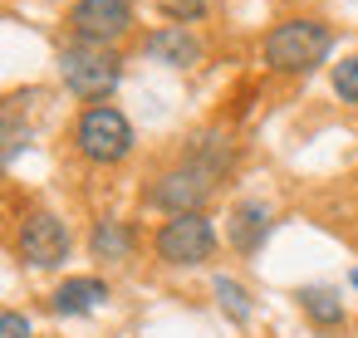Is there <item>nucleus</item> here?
Masks as SVG:
<instances>
[{
  "label": "nucleus",
  "mask_w": 358,
  "mask_h": 338,
  "mask_svg": "<svg viewBox=\"0 0 358 338\" xmlns=\"http://www.w3.org/2000/svg\"><path fill=\"white\" fill-rule=\"evenodd\" d=\"M329 54H334V25L319 15H289L270 25V35L260 40V64L280 79H304L319 64H329Z\"/></svg>",
  "instance_id": "f257e3e1"
},
{
  "label": "nucleus",
  "mask_w": 358,
  "mask_h": 338,
  "mask_svg": "<svg viewBox=\"0 0 358 338\" xmlns=\"http://www.w3.org/2000/svg\"><path fill=\"white\" fill-rule=\"evenodd\" d=\"M69 142L89 167H123L138 147V133L118 103H84L69 128Z\"/></svg>",
  "instance_id": "f03ea898"
},
{
  "label": "nucleus",
  "mask_w": 358,
  "mask_h": 338,
  "mask_svg": "<svg viewBox=\"0 0 358 338\" xmlns=\"http://www.w3.org/2000/svg\"><path fill=\"white\" fill-rule=\"evenodd\" d=\"M55 69H59L64 94L79 103H113V94L123 89V74H128L123 54L103 50V45H64Z\"/></svg>",
  "instance_id": "7ed1b4c3"
},
{
  "label": "nucleus",
  "mask_w": 358,
  "mask_h": 338,
  "mask_svg": "<svg viewBox=\"0 0 358 338\" xmlns=\"http://www.w3.org/2000/svg\"><path fill=\"white\" fill-rule=\"evenodd\" d=\"M216 250H221V230H216L211 211L162 216V226L152 230V255L167 270H201L216 260Z\"/></svg>",
  "instance_id": "20e7f679"
},
{
  "label": "nucleus",
  "mask_w": 358,
  "mask_h": 338,
  "mask_svg": "<svg viewBox=\"0 0 358 338\" xmlns=\"http://www.w3.org/2000/svg\"><path fill=\"white\" fill-rule=\"evenodd\" d=\"M226 177H216L211 167L192 162V157H177L172 167H162L148 186H143V206L157 211V216H182V211H206V201L216 196Z\"/></svg>",
  "instance_id": "39448f33"
},
{
  "label": "nucleus",
  "mask_w": 358,
  "mask_h": 338,
  "mask_svg": "<svg viewBox=\"0 0 358 338\" xmlns=\"http://www.w3.org/2000/svg\"><path fill=\"white\" fill-rule=\"evenodd\" d=\"M138 30V6L133 0H74L64 10V35L69 45H103L118 50Z\"/></svg>",
  "instance_id": "423d86ee"
},
{
  "label": "nucleus",
  "mask_w": 358,
  "mask_h": 338,
  "mask_svg": "<svg viewBox=\"0 0 358 338\" xmlns=\"http://www.w3.org/2000/svg\"><path fill=\"white\" fill-rule=\"evenodd\" d=\"M74 255V235L64 226V216H55L50 206H30L15 226V260L25 270H64V260Z\"/></svg>",
  "instance_id": "0eeeda50"
},
{
  "label": "nucleus",
  "mask_w": 358,
  "mask_h": 338,
  "mask_svg": "<svg viewBox=\"0 0 358 338\" xmlns=\"http://www.w3.org/2000/svg\"><path fill=\"white\" fill-rule=\"evenodd\" d=\"M270 230H275V206H270V201H260V196L236 201V206H231V216H226V245H231L236 255H245V260L265 250Z\"/></svg>",
  "instance_id": "6e6552de"
},
{
  "label": "nucleus",
  "mask_w": 358,
  "mask_h": 338,
  "mask_svg": "<svg viewBox=\"0 0 358 338\" xmlns=\"http://www.w3.org/2000/svg\"><path fill=\"white\" fill-rule=\"evenodd\" d=\"M143 54L162 69H196L206 59V45L192 25H157L143 35Z\"/></svg>",
  "instance_id": "1a4fd4ad"
},
{
  "label": "nucleus",
  "mask_w": 358,
  "mask_h": 338,
  "mask_svg": "<svg viewBox=\"0 0 358 338\" xmlns=\"http://www.w3.org/2000/svg\"><path fill=\"white\" fill-rule=\"evenodd\" d=\"M108 299H113V284L103 274H64L50 289V314H59V318H89Z\"/></svg>",
  "instance_id": "9d476101"
},
{
  "label": "nucleus",
  "mask_w": 358,
  "mask_h": 338,
  "mask_svg": "<svg viewBox=\"0 0 358 338\" xmlns=\"http://www.w3.org/2000/svg\"><path fill=\"white\" fill-rule=\"evenodd\" d=\"M89 255L99 265H128L138 255V226L128 216H99L89 226Z\"/></svg>",
  "instance_id": "9b49d317"
},
{
  "label": "nucleus",
  "mask_w": 358,
  "mask_h": 338,
  "mask_svg": "<svg viewBox=\"0 0 358 338\" xmlns=\"http://www.w3.org/2000/svg\"><path fill=\"white\" fill-rule=\"evenodd\" d=\"M294 304L309 318V328H319V333H334V328L348 323V304H343V294L334 284H299L294 289Z\"/></svg>",
  "instance_id": "f8f14e48"
},
{
  "label": "nucleus",
  "mask_w": 358,
  "mask_h": 338,
  "mask_svg": "<svg viewBox=\"0 0 358 338\" xmlns=\"http://www.w3.org/2000/svg\"><path fill=\"white\" fill-rule=\"evenodd\" d=\"M211 299H216V309H221L236 328H245V323L255 318V299H250V289H245L236 274H216V279H211Z\"/></svg>",
  "instance_id": "ddd939ff"
},
{
  "label": "nucleus",
  "mask_w": 358,
  "mask_h": 338,
  "mask_svg": "<svg viewBox=\"0 0 358 338\" xmlns=\"http://www.w3.org/2000/svg\"><path fill=\"white\" fill-rule=\"evenodd\" d=\"M30 142H35L30 123H25L20 113H10V108H0V172H10V167L30 152Z\"/></svg>",
  "instance_id": "4468645a"
},
{
  "label": "nucleus",
  "mask_w": 358,
  "mask_h": 338,
  "mask_svg": "<svg viewBox=\"0 0 358 338\" xmlns=\"http://www.w3.org/2000/svg\"><path fill=\"white\" fill-rule=\"evenodd\" d=\"M329 89H334V98H338V103L358 108V50H353V54H343L338 64H329Z\"/></svg>",
  "instance_id": "2eb2a0df"
},
{
  "label": "nucleus",
  "mask_w": 358,
  "mask_h": 338,
  "mask_svg": "<svg viewBox=\"0 0 358 338\" xmlns=\"http://www.w3.org/2000/svg\"><path fill=\"white\" fill-rule=\"evenodd\" d=\"M152 10L167 20V25H201L206 20V0H152Z\"/></svg>",
  "instance_id": "dca6fc26"
},
{
  "label": "nucleus",
  "mask_w": 358,
  "mask_h": 338,
  "mask_svg": "<svg viewBox=\"0 0 358 338\" xmlns=\"http://www.w3.org/2000/svg\"><path fill=\"white\" fill-rule=\"evenodd\" d=\"M0 338H35V323L20 309H0Z\"/></svg>",
  "instance_id": "f3484780"
},
{
  "label": "nucleus",
  "mask_w": 358,
  "mask_h": 338,
  "mask_svg": "<svg viewBox=\"0 0 358 338\" xmlns=\"http://www.w3.org/2000/svg\"><path fill=\"white\" fill-rule=\"evenodd\" d=\"M348 289H358V265H353V270H348Z\"/></svg>",
  "instance_id": "a211bd4d"
}]
</instances>
